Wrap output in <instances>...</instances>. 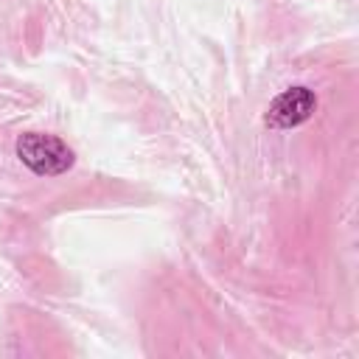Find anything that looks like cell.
I'll return each mask as SVG.
<instances>
[{
    "mask_svg": "<svg viewBox=\"0 0 359 359\" xmlns=\"http://www.w3.org/2000/svg\"><path fill=\"white\" fill-rule=\"evenodd\" d=\"M317 109V95L309 87H289L283 90L266 109L264 123L272 129H294L306 123Z\"/></svg>",
    "mask_w": 359,
    "mask_h": 359,
    "instance_id": "7a4b0ae2",
    "label": "cell"
},
{
    "mask_svg": "<svg viewBox=\"0 0 359 359\" xmlns=\"http://www.w3.org/2000/svg\"><path fill=\"white\" fill-rule=\"evenodd\" d=\"M17 157L36 177H59L76 160L73 149L62 137L45 135V132H25V135H20L17 137Z\"/></svg>",
    "mask_w": 359,
    "mask_h": 359,
    "instance_id": "6da1fadb",
    "label": "cell"
}]
</instances>
